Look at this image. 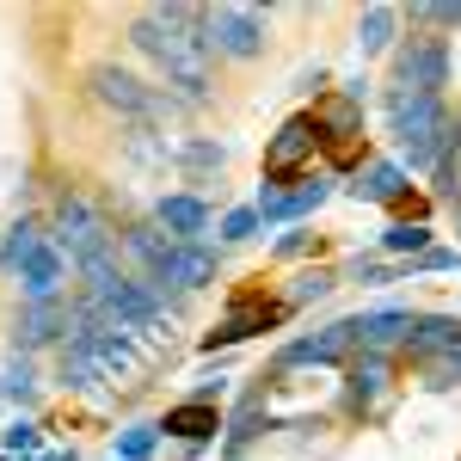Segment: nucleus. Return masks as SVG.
<instances>
[{
	"instance_id": "obj_1",
	"label": "nucleus",
	"mask_w": 461,
	"mask_h": 461,
	"mask_svg": "<svg viewBox=\"0 0 461 461\" xmlns=\"http://www.w3.org/2000/svg\"><path fill=\"white\" fill-rule=\"evenodd\" d=\"M130 43L142 50L154 74L167 80L178 105H210L215 99V50L203 37V6H142L130 19Z\"/></svg>"
},
{
	"instance_id": "obj_2",
	"label": "nucleus",
	"mask_w": 461,
	"mask_h": 461,
	"mask_svg": "<svg viewBox=\"0 0 461 461\" xmlns=\"http://www.w3.org/2000/svg\"><path fill=\"white\" fill-rule=\"evenodd\" d=\"M148 351L142 339H123V332H105V326H74L68 345L56 351V382L68 393H86V388H136L148 375Z\"/></svg>"
},
{
	"instance_id": "obj_3",
	"label": "nucleus",
	"mask_w": 461,
	"mask_h": 461,
	"mask_svg": "<svg viewBox=\"0 0 461 461\" xmlns=\"http://www.w3.org/2000/svg\"><path fill=\"white\" fill-rule=\"evenodd\" d=\"M86 86H93V99L105 111H117L130 130H167L173 117L191 111V105H178L167 86H148V80H136L130 68H117V62H93V68H86Z\"/></svg>"
},
{
	"instance_id": "obj_4",
	"label": "nucleus",
	"mask_w": 461,
	"mask_h": 461,
	"mask_svg": "<svg viewBox=\"0 0 461 461\" xmlns=\"http://www.w3.org/2000/svg\"><path fill=\"white\" fill-rule=\"evenodd\" d=\"M43 228H50V247L62 252L74 271L93 265V258H105V252H117V228L105 221V210H99L86 191H62Z\"/></svg>"
},
{
	"instance_id": "obj_5",
	"label": "nucleus",
	"mask_w": 461,
	"mask_h": 461,
	"mask_svg": "<svg viewBox=\"0 0 461 461\" xmlns=\"http://www.w3.org/2000/svg\"><path fill=\"white\" fill-rule=\"evenodd\" d=\"M456 80V43L437 32H412L393 43L388 56V93H430L443 99V86Z\"/></svg>"
},
{
	"instance_id": "obj_6",
	"label": "nucleus",
	"mask_w": 461,
	"mask_h": 461,
	"mask_svg": "<svg viewBox=\"0 0 461 461\" xmlns=\"http://www.w3.org/2000/svg\"><path fill=\"white\" fill-rule=\"evenodd\" d=\"M289 314H295L289 302H271V295L247 289V295H234V302H228V314H221V320L210 326V332H203V357L234 351V345H247L252 332H271V326H284Z\"/></svg>"
},
{
	"instance_id": "obj_7",
	"label": "nucleus",
	"mask_w": 461,
	"mask_h": 461,
	"mask_svg": "<svg viewBox=\"0 0 461 461\" xmlns=\"http://www.w3.org/2000/svg\"><path fill=\"white\" fill-rule=\"evenodd\" d=\"M320 203H332V178L326 173H308V178H289V185H258V197H252V210L265 228H302Z\"/></svg>"
},
{
	"instance_id": "obj_8",
	"label": "nucleus",
	"mask_w": 461,
	"mask_h": 461,
	"mask_svg": "<svg viewBox=\"0 0 461 461\" xmlns=\"http://www.w3.org/2000/svg\"><path fill=\"white\" fill-rule=\"evenodd\" d=\"M203 37L215 56L252 62V56H265V13L258 6H203Z\"/></svg>"
},
{
	"instance_id": "obj_9",
	"label": "nucleus",
	"mask_w": 461,
	"mask_h": 461,
	"mask_svg": "<svg viewBox=\"0 0 461 461\" xmlns=\"http://www.w3.org/2000/svg\"><path fill=\"white\" fill-rule=\"evenodd\" d=\"M314 123H320V148H326L332 167H357L363 160V105H351L345 93H320Z\"/></svg>"
},
{
	"instance_id": "obj_10",
	"label": "nucleus",
	"mask_w": 461,
	"mask_h": 461,
	"mask_svg": "<svg viewBox=\"0 0 461 461\" xmlns=\"http://www.w3.org/2000/svg\"><path fill=\"white\" fill-rule=\"evenodd\" d=\"M320 154V123L314 111H295L277 123V136L265 142V178L271 185H289V178H302V167Z\"/></svg>"
},
{
	"instance_id": "obj_11",
	"label": "nucleus",
	"mask_w": 461,
	"mask_h": 461,
	"mask_svg": "<svg viewBox=\"0 0 461 461\" xmlns=\"http://www.w3.org/2000/svg\"><path fill=\"white\" fill-rule=\"evenodd\" d=\"M215 277H221V252L210 240H173L167 258H160V271L148 284L167 289V295H191V289H210Z\"/></svg>"
},
{
	"instance_id": "obj_12",
	"label": "nucleus",
	"mask_w": 461,
	"mask_h": 461,
	"mask_svg": "<svg viewBox=\"0 0 461 461\" xmlns=\"http://www.w3.org/2000/svg\"><path fill=\"white\" fill-rule=\"evenodd\" d=\"M74 332V295H56V302H25L19 320H13V351H43V345H68Z\"/></svg>"
},
{
	"instance_id": "obj_13",
	"label": "nucleus",
	"mask_w": 461,
	"mask_h": 461,
	"mask_svg": "<svg viewBox=\"0 0 461 461\" xmlns=\"http://www.w3.org/2000/svg\"><path fill=\"white\" fill-rule=\"evenodd\" d=\"M357 351L351 339V320H332V326H320L308 339H289L284 351L271 357V375H289V369H302V363H314V369H332V363H345Z\"/></svg>"
},
{
	"instance_id": "obj_14",
	"label": "nucleus",
	"mask_w": 461,
	"mask_h": 461,
	"mask_svg": "<svg viewBox=\"0 0 461 461\" xmlns=\"http://www.w3.org/2000/svg\"><path fill=\"white\" fill-rule=\"evenodd\" d=\"M345 197H351V203H375V210H406L412 173H406L400 160H363L357 178L345 185Z\"/></svg>"
},
{
	"instance_id": "obj_15",
	"label": "nucleus",
	"mask_w": 461,
	"mask_h": 461,
	"mask_svg": "<svg viewBox=\"0 0 461 461\" xmlns=\"http://www.w3.org/2000/svg\"><path fill=\"white\" fill-rule=\"evenodd\" d=\"M148 215L160 221V234L167 240H203L210 234V197H197V191H160Z\"/></svg>"
},
{
	"instance_id": "obj_16",
	"label": "nucleus",
	"mask_w": 461,
	"mask_h": 461,
	"mask_svg": "<svg viewBox=\"0 0 461 461\" xmlns=\"http://www.w3.org/2000/svg\"><path fill=\"white\" fill-rule=\"evenodd\" d=\"M406 332H412V308H400V302H382V308H357V314H351L357 351H393V345H406Z\"/></svg>"
},
{
	"instance_id": "obj_17",
	"label": "nucleus",
	"mask_w": 461,
	"mask_h": 461,
	"mask_svg": "<svg viewBox=\"0 0 461 461\" xmlns=\"http://www.w3.org/2000/svg\"><path fill=\"white\" fill-rule=\"evenodd\" d=\"M173 167L191 178V191L203 197L215 178L228 173V142H215V136H178L173 142Z\"/></svg>"
},
{
	"instance_id": "obj_18",
	"label": "nucleus",
	"mask_w": 461,
	"mask_h": 461,
	"mask_svg": "<svg viewBox=\"0 0 461 461\" xmlns=\"http://www.w3.org/2000/svg\"><path fill=\"white\" fill-rule=\"evenodd\" d=\"M406 357L419 363H437V357L461 351V314H412V332H406Z\"/></svg>"
},
{
	"instance_id": "obj_19",
	"label": "nucleus",
	"mask_w": 461,
	"mask_h": 461,
	"mask_svg": "<svg viewBox=\"0 0 461 461\" xmlns=\"http://www.w3.org/2000/svg\"><path fill=\"white\" fill-rule=\"evenodd\" d=\"M160 430H167V437H178L185 449H203V443H215V437L228 430V419H221L215 406H203V400H178V406H167Z\"/></svg>"
},
{
	"instance_id": "obj_20",
	"label": "nucleus",
	"mask_w": 461,
	"mask_h": 461,
	"mask_svg": "<svg viewBox=\"0 0 461 461\" xmlns=\"http://www.w3.org/2000/svg\"><path fill=\"white\" fill-rule=\"evenodd\" d=\"M68 258H62V252L50 247V240H43V247L32 252V265H25V271H19V295H25V302H56V295H68Z\"/></svg>"
},
{
	"instance_id": "obj_21",
	"label": "nucleus",
	"mask_w": 461,
	"mask_h": 461,
	"mask_svg": "<svg viewBox=\"0 0 461 461\" xmlns=\"http://www.w3.org/2000/svg\"><path fill=\"white\" fill-rule=\"evenodd\" d=\"M388 351H357L351 369H345V400L351 406H375L382 393H388Z\"/></svg>"
},
{
	"instance_id": "obj_22",
	"label": "nucleus",
	"mask_w": 461,
	"mask_h": 461,
	"mask_svg": "<svg viewBox=\"0 0 461 461\" xmlns=\"http://www.w3.org/2000/svg\"><path fill=\"white\" fill-rule=\"evenodd\" d=\"M43 240H50V228H43L37 215H19V221L0 234V277H13V284H19V271L32 265V252L43 247Z\"/></svg>"
},
{
	"instance_id": "obj_23",
	"label": "nucleus",
	"mask_w": 461,
	"mask_h": 461,
	"mask_svg": "<svg viewBox=\"0 0 461 461\" xmlns=\"http://www.w3.org/2000/svg\"><path fill=\"white\" fill-rule=\"evenodd\" d=\"M123 160H130L136 173H148V178L178 173L173 167V142H167L160 130H130V136H123Z\"/></svg>"
},
{
	"instance_id": "obj_24",
	"label": "nucleus",
	"mask_w": 461,
	"mask_h": 461,
	"mask_svg": "<svg viewBox=\"0 0 461 461\" xmlns=\"http://www.w3.org/2000/svg\"><path fill=\"white\" fill-rule=\"evenodd\" d=\"M400 6H363V19H357V50L363 56H393V43H400Z\"/></svg>"
},
{
	"instance_id": "obj_25",
	"label": "nucleus",
	"mask_w": 461,
	"mask_h": 461,
	"mask_svg": "<svg viewBox=\"0 0 461 461\" xmlns=\"http://www.w3.org/2000/svg\"><path fill=\"white\" fill-rule=\"evenodd\" d=\"M430 240H437V228H430V221H412V215H393L388 228H382V252H388V258H406V265H412L419 252H430Z\"/></svg>"
},
{
	"instance_id": "obj_26",
	"label": "nucleus",
	"mask_w": 461,
	"mask_h": 461,
	"mask_svg": "<svg viewBox=\"0 0 461 461\" xmlns=\"http://www.w3.org/2000/svg\"><path fill=\"white\" fill-rule=\"evenodd\" d=\"M0 400H6V406H37V369H32L25 351H13L0 363Z\"/></svg>"
},
{
	"instance_id": "obj_27",
	"label": "nucleus",
	"mask_w": 461,
	"mask_h": 461,
	"mask_svg": "<svg viewBox=\"0 0 461 461\" xmlns=\"http://www.w3.org/2000/svg\"><path fill=\"white\" fill-rule=\"evenodd\" d=\"M154 456H160V425H148V419L111 437V461H154Z\"/></svg>"
},
{
	"instance_id": "obj_28",
	"label": "nucleus",
	"mask_w": 461,
	"mask_h": 461,
	"mask_svg": "<svg viewBox=\"0 0 461 461\" xmlns=\"http://www.w3.org/2000/svg\"><path fill=\"white\" fill-rule=\"evenodd\" d=\"M332 289H339V271H332V265H314V271H295V277H289V308H308V302H326V295H332Z\"/></svg>"
},
{
	"instance_id": "obj_29",
	"label": "nucleus",
	"mask_w": 461,
	"mask_h": 461,
	"mask_svg": "<svg viewBox=\"0 0 461 461\" xmlns=\"http://www.w3.org/2000/svg\"><path fill=\"white\" fill-rule=\"evenodd\" d=\"M37 443H43V430H37L32 419H13V425L0 430V461H32Z\"/></svg>"
},
{
	"instance_id": "obj_30",
	"label": "nucleus",
	"mask_w": 461,
	"mask_h": 461,
	"mask_svg": "<svg viewBox=\"0 0 461 461\" xmlns=\"http://www.w3.org/2000/svg\"><path fill=\"white\" fill-rule=\"evenodd\" d=\"M406 19H412V32H425V25H456L461 32V0H419V6H406Z\"/></svg>"
},
{
	"instance_id": "obj_31",
	"label": "nucleus",
	"mask_w": 461,
	"mask_h": 461,
	"mask_svg": "<svg viewBox=\"0 0 461 461\" xmlns=\"http://www.w3.org/2000/svg\"><path fill=\"white\" fill-rule=\"evenodd\" d=\"M345 277H351V284H363V289H382V284H393L400 271H393V265H382V258H363V252H357L351 265H345Z\"/></svg>"
},
{
	"instance_id": "obj_32",
	"label": "nucleus",
	"mask_w": 461,
	"mask_h": 461,
	"mask_svg": "<svg viewBox=\"0 0 461 461\" xmlns=\"http://www.w3.org/2000/svg\"><path fill=\"white\" fill-rule=\"evenodd\" d=\"M258 228H265V221H258L252 203H247V210H228V215H221V240H228V247H247Z\"/></svg>"
},
{
	"instance_id": "obj_33",
	"label": "nucleus",
	"mask_w": 461,
	"mask_h": 461,
	"mask_svg": "<svg viewBox=\"0 0 461 461\" xmlns=\"http://www.w3.org/2000/svg\"><path fill=\"white\" fill-rule=\"evenodd\" d=\"M406 277H430V271H461V252L456 247H430V252H419L412 265H400Z\"/></svg>"
},
{
	"instance_id": "obj_34",
	"label": "nucleus",
	"mask_w": 461,
	"mask_h": 461,
	"mask_svg": "<svg viewBox=\"0 0 461 461\" xmlns=\"http://www.w3.org/2000/svg\"><path fill=\"white\" fill-rule=\"evenodd\" d=\"M425 388H461V351L425 363Z\"/></svg>"
},
{
	"instance_id": "obj_35",
	"label": "nucleus",
	"mask_w": 461,
	"mask_h": 461,
	"mask_svg": "<svg viewBox=\"0 0 461 461\" xmlns=\"http://www.w3.org/2000/svg\"><path fill=\"white\" fill-rule=\"evenodd\" d=\"M308 247H314V234H308V228H289V234H284V240H277L271 252H277V258H302Z\"/></svg>"
},
{
	"instance_id": "obj_36",
	"label": "nucleus",
	"mask_w": 461,
	"mask_h": 461,
	"mask_svg": "<svg viewBox=\"0 0 461 461\" xmlns=\"http://www.w3.org/2000/svg\"><path fill=\"white\" fill-rule=\"evenodd\" d=\"M456 234H461V210H456Z\"/></svg>"
}]
</instances>
